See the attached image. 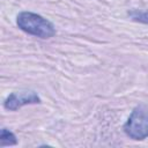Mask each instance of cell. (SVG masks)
<instances>
[{
	"mask_svg": "<svg viewBox=\"0 0 148 148\" xmlns=\"http://www.w3.org/2000/svg\"><path fill=\"white\" fill-rule=\"evenodd\" d=\"M16 24L22 31L39 38L46 39L56 35L52 22L32 12H21L16 17Z\"/></svg>",
	"mask_w": 148,
	"mask_h": 148,
	"instance_id": "cell-1",
	"label": "cell"
},
{
	"mask_svg": "<svg viewBox=\"0 0 148 148\" xmlns=\"http://www.w3.org/2000/svg\"><path fill=\"white\" fill-rule=\"evenodd\" d=\"M123 128L126 135L133 140L148 138V105L139 104L135 106Z\"/></svg>",
	"mask_w": 148,
	"mask_h": 148,
	"instance_id": "cell-2",
	"label": "cell"
},
{
	"mask_svg": "<svg viewBox=\"0 0 148 148\" xmlns=\"http://www.w3.org/2000/svg\"><path fill=\"white\" fill-rule=\"evenodd\" d=\"M40 103V98L34 90H20L14 91L10 95L7 96V98L3 102V108L6 110L15 111L23 105L28 104H37Z\"/></svg>",
	"mask_w": 148,
	"mask_h": 148,
	"instance_id": "cell-3",
	"label": "cell"
},
{
	"mask_svg": "<svg viewBox=\"0 0 148 148\" xmlns=\"http://www.w3.org/2000/svg\"><path fill=\"white\" fill-rule=\"evenodd\" d=\"M16 143H17V140L15 134L7 128H2L1 135H0V146L6 147V146H14Z\"/></svg>",
	"mask_w": 148,
	"mask_h": 148,
	"instance_id": "cell-4",
	"label": "cell"
},
{
	"mask_svg": "<svg viewBox=\"0 0 148 148\" xmlns=\"http://www.w3.org/2000/svg\"><path fill=\"white\" fill-rule=\"evenodd\" d=\"M128 15L132 17V20L141 23L148 24V12H141V10H132L128 13Z\"/></svg>",
	"mask_w": 148,
	"mask_h": 148,
	"instance_id": "cell-5",
	"label": "cell"
}]
</instances>
